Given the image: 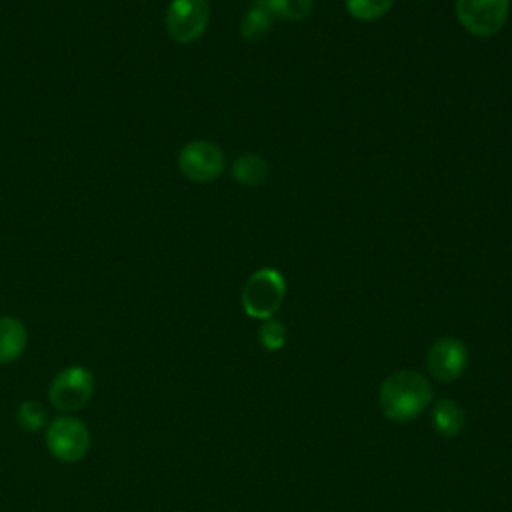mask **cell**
<instances>
[{
  "label": "cell",
  "mask_w": 512,
  "mask_h": 512,
  "mask_svg": "<svg viewBox=\"0 0 512 512\" xmlns=\"http://www.w3.org/2000/svg\"><path fill=\"white\" fill-rule=\"evenodd\" d=\"M432 384L416 370H398L380 386V408L396 422L418 418L432 400Z\"/></svg>",
  "instance_id": "1"
},
{
  "label": "cell",
  "mask_w": 512,
  "mask_h": 512,
  "mask_svg": "<svg viewBox=\"0 0 512 512\" xmlns=\"http://www.w3.org/2000/svg\"><path fill=\"white\" fill-rule=\"evenodd\" d=\"M286 294L284 276L274 268L256 270L242 288V308L252 318H272Z\"/></svg>",
  "instance_id": "2"
},
{
  "label": "cell",
  "mask_w": 512,
  "mask_h": 512,
  "mask_svg": "<svg viewBox=\"0 0 512 512\" xmlns=\"http://www.w3.org/2000/svg\"><path fill=\"white\" fill-rule=\"evenodd\" d=\"M48 452L66 464L78 462L90 448L88 426L76 416H56L44 434Z\"/></svg>",
  "instance_id": "3"
},
{
  "label": "cell",
  "mask_w": 512,
  "mask_h": 512,
  "mask_svg": "<svg viewBox=\"0 0 512 512\" xmlns=\"http://www.w3.org/2000/svg\"><path fill=\"white\" fill-rule=\"evenodd\" d=\"M96 390V380L84 366H68L60 370L48 388L52 406L60 412H76L84 408Z\"/></svg>",
  "instance_id": "4"
},
{
  "label": "cell",
  "mask_w": 512,
  "mask_h": 512,
  "mask_svg": "<svg viewBox=\"0 0 512 512\" xmlns=\"http://www.w3.org/2000/svg\"><path fill=\"white\" fill-rule=\"evenodd\" d=\"M164 22L172 40L192 44L208 28L210 6L206 0H170Z\"/></svg>",
  "instance_id": "5"
},
{
  "label": "cell",
  "mask_w": 512,
  "mask_h": 512,
  "mask_svg": "<svg viewBox=\"0 0 512 512\" xmlns=\"http://www.w3.org/2000/svg\"><path fill=\"white\" fill-rule=\"evenodd\" d=\"M456 18L474 36H494L508 20L510 0H456Z\"/></svg>",
  "instance_id": "6"
},
{
  "label": "cell",
  "mask_w": 512,
  "mask_h": 512,
  "mask_svg": "<svg viewBox=\"0 0 512 512\" xmlns=\"http://www.w3.org/2000/svg\"><path fill=\"white\" fill-rule=\"evenodd\" d=\"M178 168L192 182H212L224 170V152L210 140L188 142L178 154Z\"/></svg>",
  "instance_id": "7"
},
{
  "label": "cell",
  "mask_w": 512,
  "mask_h": 512,
  "mask_svg": "<svg viewBox=\"0 0 512 512\" xmlns=\"http://www.w3.org/2000/svg\"><path fill=\"white\" fill-rule=\"evenodd\" d=\"M468 360H470V354L466 344L452 336L436 340L426 354L428 372L442 382H450L462 376V372L468 366Z\"/></svg>",
  "instance_id": "8"
},
{
  "label": "cell",
  "mask_w": 512,
  "mask_h": 512,
  "mask_svg": "<svg viewBox=\"0 0 512 512\" xmlns=\"http://www.w3.org/2000/svg\"><path fill=\"white\" fill-rule=\"evenodd\" d=\"M28 344L26 326L14 316L0 318V364H10L22 356Z\"/></svg>",
  "instance_id": "9"
},
{
  "label": "cell",
  "mask_w": 512,
  "mask_h": 512,
  "mask_svg": "<svg viewBox=\"0 0 512 512\" xmlns=\"http://www.w3.org/2000/svg\"><path fill=\"white\" fill-rule=\"evenodd\" d=\"M464 424H466V414L456 400L442 398L436 402L432 410V426L440 436H446V438L458 436Z\"/></svg>",
  "instance_id": "10"
},
{
  "label": "cell",
  "mask_w": 512,
  "mask_h": 512,
  "mask_svg": "<svg viewBox=\"0 0 512 512\" xmlns=\"http://www.w3.org/2000/svg\"><path fill=\"white\" fill-rule=\"evenodd\" d=\"M272 12L264 4V0H256L240 20V36L248 42H256L264 38L272 28Z\"/></svg>",
  "instance_id": "11"
},
{
  "label": "cell",
  "mask_w": 512,
  "mask_h": 512,
  "mask_svg": "<svg viewBox=\"0 0 512 512\" xmlns=\"http://www.w3.org/2000/svg\"><path fill=\"white\" fill-rule=\"evenodd\" d=\"M232 178L242 186H260L268 178V162L258 154L244 152L232 164Z\"/></svg>",
  "instance_id": "12"
},
{
  "label": "cell",
  "mask_w": 512,
  "mask_h": 512,
  "mask_svg": "<svg viewBox=\"0 0 512 512\" xmlns=\"http://www.w3.org/2000/svg\"><path fill=\"white\" fill-rule=\"evenodd\" d=\"M264 4L272 12V16L288 22L304 20L314 10V0H264Z\"/></svg>",
  "instance_id": "13"
},
{
  "label": "cell",
  "mask_w": 512,
  "mask_h": 512,
  "mask_svg": "<svg viewBox=\"0 0 512 512\" xmlns=\"http://www.w3.org/2000/svg\"><path fill=\"white\" fill-rule=\"evenodd\" d=\"M344 2H346L348 14L362 22L382 18L384 14L390 12L394 4V0H344Z\"/></svg>",
  "instance_id": "14"
},
{
  "label": "cell",
  "mask_w": 512,
  "mask_h": 512,
  "mask_svg": "<svg viewBox=\"0 0 512 512\" xmlns=\"http://www.w3.org/2000/svg\"><path fill=\"white\" fill-rule=\"evenodd\" d=\"M16 420L26 432H38L46 426V410L34 400H22L16 408Z\"/></svg>",
  "instance_id": "15"
},
{
  "label": "cell",
  "mask_w": 512,
  "mask_h": 512,
  "mask_svg": "<svg viewBox=\"0 0 512 512\" xmlns=\"http://www.w3.org/2000/svg\"><path fill=\"white\" fill-rule=\"evenodd\" d=\"M258 340L260 344L274 352V350H280L284 344H286V328L280 320H274V318H266L258 330Z\"/></svg>",
  "instance_id": "16"
}]
</instances>
